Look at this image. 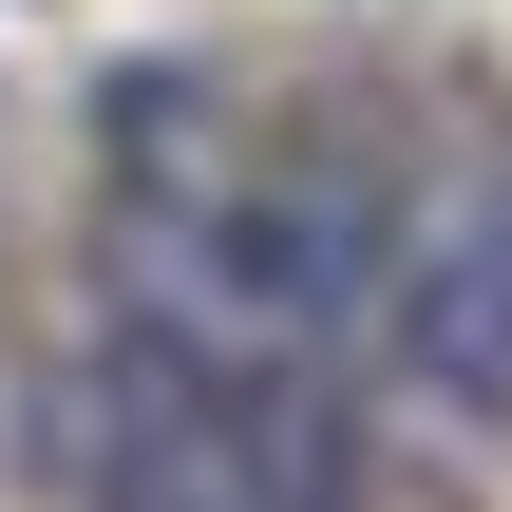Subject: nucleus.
Masks as SVG:
<instances>
[{"instance_id": "f257e3e1", "label": "nucleus", "mask_w": 512, "mask_h": 512, "mask_svg": "<svg viewBox=\"0 0 512 512\" xmlns=\"http://www.w3.org/2000/svg\"><path fill=\"white\" fill-rule=\"evenodd\" d=\"M209 456H228L247 512H361V494H380V418L323 380V342L209 361Z\"/></svg>"}, {"instance_id": "f03ea898", "label": "nucleus", "mask_w": 512, "mask_h": 512, "mask_svg": "<svg viewBox=\"0 0 512 512\" xmlns=\"http://www.w3.org/2000/svg\"><path fill=\"white\" fill-rule=\"evenodd\" d=\"M399 247H418V266H456V285L512 323V133H475V152L437 171V209H399Z\"/></svg>"}]
</instances>
